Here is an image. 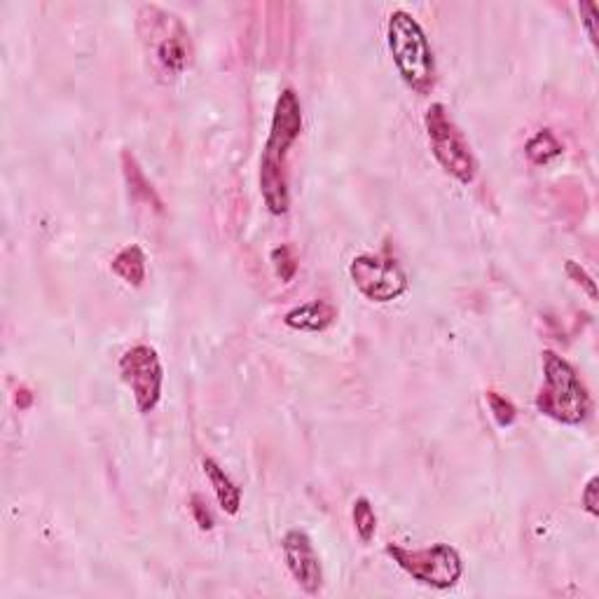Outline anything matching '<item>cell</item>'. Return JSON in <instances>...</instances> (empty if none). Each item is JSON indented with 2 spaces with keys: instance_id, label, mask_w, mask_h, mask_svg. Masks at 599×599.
<instances>
[{
  "instance_id": "cell-1",
  "label": "cell",
  "mask_w": 599,
  "mask_h": 599,
  "mask_svg": "<svg viewBox=\"0 0 599 599\" xmlns=\"http://www.w3.org/2000/svg\"><path fill=\"white\" fill-rule=\"evenodd\" d=\"M302 132V108L293 87H286L274 103L270 136H267L263 160H260V192L274 216L288 211L286 157Z\"/></svg>"
},
{
  "instance_id": "cell-2",
  "label": "cell",
  "mask_w": 599,
  "mask_h": 599,
  "mask_svg": "<svg viewBox=\"0 0 599 599\" xmlns=\"http://www.w3.org/2000/svg\"><path fill=\"white\" fill-rule=\"evenodd\" d=\"M143 50L153 71L164 80L178 78L192 61V40L183 19L162 5H141L136 15Z\"/></svg>"
},
{
  "instance_id": "cell-3",
  "label": "cell",
  "mask_w": 599,
  "mask_h": 599,
  "mask_svg": "<svg viewBox=\"0 0 599 599\" xmlns=\"http://www.w3.org/2000/svg\"><path fill=\"white\" fill-rule=\"evenodd\" d=\"M590 394L576 368L555 351H543V387L536 408L560 424L578 426L590 415Z\"/></svg>"
},
{
  "instance_id": "cell-4",
  "label": "cell",
  "mask_w": 599,
  "mask_h": 599,
  "mask_svg": "<svg viewBox=\"0 0 599 599\" xmlns=\"http://www.w3.org/2000/svg\"><path fill=\"white\" fill-rule=\"evenodd\" d=\"M387 40L405 85L419 94H429L436 82V59L422 24L410 12L394 10L387 24Z\"/></svg>"
},
{
  "instance_id": "cell-5",
  "label": "cell",
  "mask_w": 599,
  "mask_h": 599,
  "mask_svg": "<svg viewBox=\"0 0 599 599\" xmlns=\"http://www.w3.org/2000/svg\"><path fill=\"white\" fill-rule=\"evenodd\" d=\"M387 553L405 574L419 583L429 585V588L450 590L464 576L461 555L457 553V548L447 546V543H436V546L422 550H410L396 546V543H389Z\"/></svg>"
},
{
  "instance_id": "cell-6",
  "label": "cell",
  "mask_w": 599,
  "mask_h": 599,
  "mask_svg": "<svg viewBox=\"0 0 599 599\" xmlns=\"http://www.w3.org/2000/svg\"><path fill=\"white\" fill-rule=\"evenodd\" d=\"M424 122L433 157H436L440 167L457 178L459 183H473L475 174H478V164H475V157L471 148H468L464 134L454 125L452 117L447 115V108L443 103H431V108L426 110Z\"/></svg>"
},
{
  "instance_id": "cell-7",
  "label": "cell",
  "mask_w": 599,
  "mask_h": 599,
  "mask_svg": "<svg viewBox=\"0 0 599 599\" xmlns=\"http://www.w3.org/2000/svg\"><path fill=\"white\" fill-rule=\"evenodd\" d=\"M349 274L358 291L373 302L398 300L408 291V274L398 265V260L387 253L356 256L349 265Z\"/></svg>"
},
{
  "instance_id": "cell-8",
  "label": "cell",
  "mask_w": 599,
  "mask_h": 599,
  "mask_svg": "<svg viewBox=\"0 0 599 599\" xmlns=\"http://www.w3.org/2000/svg\"><path fill=\"white\" fill-rule=\"evenodd\" d=\"M120 375L129 389H132L136 410L148 415L162 401L164 368L160 356L148 344H136L127 349L120 358Z\"/></svg>"
},
{
  "instance_id": "cell-9",
  "label": "cell",
  "mask_w": 599,
  "mask_h": 599,
  "mask_svg": "<svg viewBox=\"0 0 599 599\" xmlns=\"http://www.w3.org/2000/svg\"><path fill=\"white\" fill-rule=\"evenodd\" d=\"M281 548H284L286 567L295 581H298L300 588L307 595H319L323 585V571L312 539L302 529H291V532H286L284 541H281Z\"/></svg>"
},
{
  "instance_id": "cell-10",
  "label": "cell",
  "mask_w": 599,
  "mask_h": 599,
  "mask_svg": "<svg viewBox=\"0 0 599 599\" xmlns=\"http://www.w3.org/2000/svg\"><path fill=\"white\" fill-rule=\"evenodd\" d=\"M337 319V309L330 302L312 300L305 305L293 307L291 312L284 316V323L293 330H305V333H323L330 328Z\"/></svg>"
},
{
  "instance_id": "cell-11",
  "label": "cell",
  "mask_w": 599,
  "mask_h": 599,
  "mask_svg": "<svg viewBox=\"0 0 599 599\" xmlns=\"http://www.w3.org/2000/svg\"><path fill=\"white\" fill-rule=\"evenodd\" d=\"M202 466L206 478H209V483L213 487V492H216L220 508H223L227 515H237L239 508H242V490L232 483V478L225 473V468L220 466L216 459L204 457Z\"/></svg>"
},
{
  "instance_id": "cell-12",
  "label": "cell",
  "mask_w": 599,
  "mask_h": 599,
  "mask_svg": "<svg viewBox=\"0 0 599 599\" xmlns=\"http://www.w3.org/2000/svg\"><path fill=\"white\" fill-rule=\"evenodd\" d=\"M110 270L125 281V284L139 288L143 281H146V253H143L139 244H127L125 249L113 258Z\"/></svg>"
},
{
  "instance_id": "cell-13",
  "label": "cell",
  "mask_w": 599,
  "mask_h": 599,
  "mask_svg": "<svg viewBox=\"0 0 599 599\" xmlns=\"http://www.w3.org/2000/svg\"><path fill=\"white\" fill-rule=\"evenodd\" d=\"M525 153L529 157V162L541 167V164L553 162L555 157L562 155V143L555 139V134L550 129H543V132H536L532 139L527 141Z\"/></svg>"
},
{
  "instance_id": "cell-14",
  "label": "cell",
  "mask_w": 599,
  "mask_h": 599,
  "mask_svg": "<svg viewBox=\"0 0 599 599\" xmlns=\"http://www.w3.org/2000/svg\"><path fill=\"white\" fill-rule=\"evenodd\" d=\"M351 518H354V527H356L358 539H361L363 543L373 541V536L377 532V515H375L373 504H370L366 497H358L354 501V508H351Z\"/></svg>"
},
{
  "instance_id": "cell-15",
  "label": "cell",
  "mask_w": 599,
  "mask_h": 599,
  "mask_svg": "<svg viewBox=\"0 0 599 599\" xmlns=\"http://www.w3.org/2000/svg\"><path fill=\"white\" fill-rule=\"evenodd\" d=\"M272 265L281 281H291L295 277V272H298V258H295L291 246L286 244L277 246V249L272 251Z\"/></svg>"
},
{
  "instance_id": "cell-16",
  "label": "cell",
  "mask_w": 599,
  "mask_h": 599,
  "mask_svg": "<svg viewBox=\"0 0 599 599\" xmlns=\"http://www.w3.org/2000/svg\"><path fill=\"white\" fill-rule=\"evenodd\" d=\"M487 405H490L494 422H497L501 429H506V426H511L515 422V415H518V412H515V405L508 401V398L497 394V391H487Z\"/></svg>"
},
{
  "instance_id": "cell-17",
  "label": "cell",
  "mask_w": 599,
  "mask_h": 599,
  "mask_svg": "<svg viewBox=\"0 0 599 599\" xmlns=\"http://www.w3.org/2000/svg\"><path fill=\"white\" fill-rule=\"evenodd\" d=\"M190 511H192V518H195L199 529H204V532H211V529H213V515L209 511V504H206L204 497H199V494H192Z\"/></svg>"
},
{
  "instance_id": "cell-18",
  "label": "cell",
  "mask_w": 599,
  "mask_h": 599,
  "mask_svg": "<svg viewBox=\"0 0 599 599\" xmlns=\"http://www.w3.org/2000/svg\"><path fill=\"white\" fill-rule=\"evenodd\" d=\"M567 274H569L571 279L576 281L578 286H583L585 291H588V295H590L592 300H597V286H595V281H592L590 274L585 272L583 267L576 263V260H567Z\"/></svg>"
},
{
  "instance_id": "cell-19",
  "label": "cell",
  "mask_w": 599,
  "mask_h": 599,
  "mask_svg": "<svg viewBox=\"0 0 599 599\" xmlns=\"http://www.w3.org/2000/svg\"><path fill=\"white\" fill-rule=\"evenodd\" d=\"M599 478L597 475H592V478L588 480V485H585V490L581 494V504L585 511H588L592 518H597L599 515Z\"/></svg>"
},
{
  "instance_id": "cell-20",
  "label": "cell",
  "mask_w": 599,
  "mask_h": 599,
  "mask_svg": "<svg viewBox=\"0 0 599 599\" xmlns=\"http://www.w3.org/2000/svg\"><path fill=\"white\" fill-rule=\"evenodd\" d=\"M581 19L585 24V29H588V36L592 43L597 45V5L592 3V0H583L581 3Z\"/></svg>"
}]
</instances>
